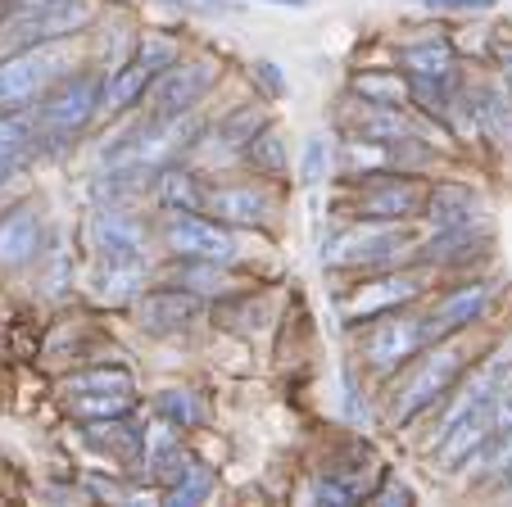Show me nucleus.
Instances as JSON below:
<instances>
[{
  "label": "nucleus",
  "mask_w": 512,
  "mask_h": 507,
  "mask_svg": "<svg viewBox=\"0 0 512 507\" xmlns=\"http://www.w3.org/2000/svg\"><path fill=\"white\" fill-rule=\"evenodd\" d=\"M512 363L508 358H490L481 372L467 381L463 399L445 412V426H440V444H435V458L440 462H472V453L490 440L494 431V399L508 385Z\"/></svg>",
  "instance_id": "nucleus-1"
},
{
  "label": "nucleus",
  "mask_w": 512,
  "mask_h": 507,
  "mask_svg": "<svg viewBox=\"0 0 512 507\" xmlns=\"http://www.w3.org/2000/svg\"><path fill=\"white\" fill-rule=\"evenodd\" d=\"M463 345H435L408 367L390 390V421H413L417 412H426L435 399H445L454 390V381L463 376Z\"/></svg>",
  "instance_id": "nucleus-2"
},
{
  "label": "nucleus",
  "mask_w": 512,
  "mask_h": 507,
  "mask_svg": "<svg viewBox=\"0 0 512 507\" xmlns=\"http://www.w3.org/2000/svg\"><path fill=\"white\" fill-rule=\"evenodd\" d=\"M91 19H96L91 0H19L5 19V37L19 46H41V41L73 37Z\"/></svg>",
  "instance_id": "nucleus-3"
},
{
  "label": "nucleus",
  "mask_w": 512,
  "mask_h": 507,
  "mask_svg": "<svg viewBox=\"0 0 512 507\" xmlns=\"http://www.w3.org/2000/svg\"><path fill=\"white\" fill-rule=\"evenodd\" d=\"M213 82H218V64L213 59H186V64L177 59L145 91V118H159V123L186 118L213 91Z\"/></svg>",
  "instance_id": "nucleus-4"
},
{
  "label": "nucleus",
  "mask_w": 512,
  "mask_h": 507,
  "mask_svg": "<svg viewBox=\"0 0 512 507\" xmlns=\"http://www.w3.org/2000/svg\"><path fill=\"white\" fill-rule=\"evenodd\" d=\"M68 64H73V59H68L64 46H50V41H41V46H19L10 59H0V109H14V105H23V100L50 91L59 77H64Z\"/></svg>",
  "instance_id": "nucleus-5"
},
{
  "label": "nucleus",
  "mask_w": 512,
  "mask_h": 507,
  "mask_svg": "<svg viewBox=\"0 0 512 507\" xmlns=\"http://www.w3.org/2000/svg\"><path fill=\"white\" fill-rule=\"evenodd\" d=\"M96 109H100V77H91V73L59 77L37 105L41 141H68V136H78L82 127L91 123Z\"/></svg>",
  "instance_id": "nucleus-6"
},
{
  "label": "nucleus",
  "mask_w": 512,
  "mask_h": 507,
  "mask_svg": "<svg viewBox=\"0 0 512 507\" xmlns=\"http://www.w3.org/2000/svg\"><path fill=\"white\" fill-rule=\"evenodd\" d=\"M431 322L426 317H413V313H381V317H368V331H363V340H358V349H363V358H368V367H377V372H390V367L408 363V358H417L426 345H431Z\"/></svg>",
  "instance_id": "nucleus-7"
},
{
  "label": "nucleus",
  "mask_w": 512,
  "mask_h": 507,
  "mask_svg": "<svg viewBox=\"0 0 512 507\" xmlns=\"http://www.w3.org/2000/svg\"><path fill=\"white\" fill-rule=\"evenodd\" d=\"M164 240L182 263H227L236 259V240L232 231L223 227L218 218H200V213H177L168 209V222H164Z\"/></svg>",
  "instance_id": "nucleus-8"
},
{
  "label": "nucleus",
  "mask_w": 512,
  "mask_h": 507,
  "mask_svg": "<svg viewBox=\"0 0 512 507\" xmlns=\"http://www.w3.org/2000/svg\"><path fill=\"white\" fill-rule=\"evenodd\" d=\"M87 240L109 268H145V227L123 209H100L87 222Z\"/></svg>",
  "instance_id": "nucleus-9"
},
{
  "label": "nucleus",
  "mask_w": 512,
  "mask_h": 507,
  "mask_svg": "<svg viewBox=\"0 0 512 507\" xmlns=\"http://www.w3.org/2000/svg\"><path fill=\"white\" fill-rule=\"evenodd\" d=\"M395 249H399V222H358V227H345L340 236H331L322 259L331 268H363V263L390 259Z\"/></svg>",
  "instance_id": "nucleus-10"
},
{
  "label": "nucleus",
  "mask_w": 512,
  "mask_h": 507,
  "mask_svg": "<svg viewBox=\"0 0 512 507\" xmlns=\"http://www.w3.org/2000/svg\"><path fill=\"white\" fill-rule=\"evenodd\" d=\"M426 204V186L413 177H381L358 191V218L363 222H408Z\"/></svg>",
  "instance_id": "nucleus-11"
},
{
  "label": "nucleus",
  "mask_w": 512,
  "mask_h": 507,
  "mask_svg": "<svg viewBox=\"0 0 512 507\" xmlns=\"http://www.w3.org/2000/svg\"><path fill=\"white\" fill-rule=\"evenodd\" d=\"M377 476H381V471H377V458H372L363 444H349L345 453H336V458L322 467L318 498H322V503H354V498L368 494Z\"/></svg>",
  "instance_id": "nucleus-12"
},
{
  "label": "nucleus",
  "mask_w": 512,
  "mask_h": 507,
  "mask_svg": "<svg viewBox=\"0 0 512 507\" xmlns=\"http://www.w3.org/2000/svg\"><path fill=\"white\" fill-rule=\"evenodd\" d=\"M136 313H141V326L150 335H177V331H191L204 317V299L195 295V290L168 286V290H150V295L136 304Z\"/></svg>",
  "instance_id": "nucleus-13"
},
{
  "label": "nucleus",
  "mask_w": 512,
  "mask_h": 507,
  "mask_svg": "<svg viewBox=\"0 0 512 507\" xmlns=\"http://www.w3.org/2000/svg\"><path fill=\"white\" fill-rule=\"evenodd\" d=\"M204 213L223 222V227H268L272 222V195L263 186H213L204 191Z\"/></svg>",
  "instance_id": "nucleus-14"
},
{
  "label": "nucleus",
  "mask_w": 512,
  "mask_h": 507,
  "mask_svg": "<svg viewBox=\"0 0 512 507\" xmlns=\"http://www.w3.org/2000/svg\"><path fill=\"white\" fill-rule=\"evenodd\" d=\"M41 254V209L37 204H19L0 218V277L28 268Z\"/></svg>",
  "instance_id": "nucleus-15"
},
{
  "label": "nucleus",
  "mask_w": 512,
  "mask_h": 507,
  "mask_svg": "<svg viewBox=\"0 0 512 507\" xmlns=\"http://www.w3.org/2000/svg\"><path fill=\"white\" fill-rule=\"evenodd\" d=\"M422 290V277L404 272V277H381V281H368V286H358L354 295L345 299V317L349 322H368V317H381V313H395L399 304Z\"/></svg>",
  "instance_id": "nucleus-16"
},
{
  "label": "nucleus",
  "mask_w": 512,
  "mask_h": 507,
  "mask_svg": "<svg viewBox=\"0 0 512 507\" xmlns=\"http://www.w3.org/2000/svg\"><path fill=\"white\" fill-rule=\"evenodd\" d=\"M485 304H490V286H485V281H467V286H458V290H449V295H440L435 313L426 317V322H431V335L440 340V335H458L463 326L481 322Z\"/></svg>",
  "instance_id": "nucleus-17"
},
{
  "label": "nucleus",
  "mask_w": 512,
  "mask_h": 507,
  "mask_svg": "<svg viewBox=\"0 0 512 507\" xmlns=\"http://www.w3.org/2000/svg\"><path fill=\"white\" fill-rule=\"evenodd\" d=\"M340 123H345V132L354 136V141L363 145H390L404 136V118L395 114V109L386 105H368V100H354V105H345V114H340Z\"/></svg>",
  "instance_id": "nucleus-18"
},
{
  "label": "nucleus",
  "mask_w": 512,
  "mask_h": 507,
  "mask_svg": "<svg viewBox=\"0 0 512 507\" xmlns=\"http://www.w3.org/2000/svg\"><path fill=\"white\" fill-rule=\"evenodd\" d=\"M422 209L435 222V231H467L476 218V195L463 186H435V191H426Z\"/></svg>",
  "instance_id": "nucleus-19"
},
{
  "label": "nucleus",
  "mask_w": 512,
  "mask_h": 507,
  "mask_svg": "<svg viewBox=\"0 0 512 507\" xmlns=\"http://www.w3.org/2000/svg\"><path fill=\"white\" fill-rule=\"evenodd\" d=\"M404 68L408 77H422V82H449L454 73V46L445 37H426L404 46Z\"/></svg>",
  "instance_id": "nucleus-20"
},
{
  "label": "nucleus",
  "mask_w": 512,
  "mask_h": 507,
  "mask_svg": "<svg viewBox=\"0 0 512 507\" xmlns=\"http://www.w3.org/2000/svg\"><path fill=\"white\" fill-rule=\"evenodd\" d=\"M87 435H91V444H96V449L114 453V458H123V462L145 458V431H136L132 421H123V417H105V421H96V426H91Z\"/></svg>",
  "instance_id": "nucleus-21"
},
{
  "label": "nucleus",
  "mask_w": 512,
  "mask_h": 507,
  "mask_svg": "<svg viewBox=\"0 0 512 507\" xmlns=\"http://www.w3.org/2000/svg\"><path fill=\"white\" fill-rule=\"evenodd\" d=\"M150 82H155V73H150L141 59H132V64H123V68H118V73L105 82V87H100V105H109V109L136 105V100L150 91Z\"/></svg>",
  "instance_id": "nucleus-22"
},
{
  "label": "nucleus",
  "mask_w": 512,
  "mask_h": 507,
  "mask_svg": "<svg viewBox=\"0 0 512 507\" xmlns=\"http://www.w3.org/2000/svg\"><path fill=\"white\" fill-rule=\"evenodd\" d=\"M241 154H245V163H250L259 177H281L286 173V141H281L272 127H259V132L241 145Z\"/></svg>",
  "instance_id": "nucleus-23"
},
{
  "label": "nucleus",
  "mask_w": 512,
  "mask_h": 507,
  "mask_svg": "<svg viewBox=\"0 0 512 507\" xmlns=\"http://www.w3.org/2000/svg\"><path fill=\"white\" fill-rule=\"evenodd\" d=\"M476 118L499 145H512V100L503 87H481L476 91Z\"/></svg>",
  "instance_id": "nucleus-24"
},
{
  "label": "nucleus",
  "mask_w": 512,
  "mask_h": 507,
  "mask_svg": "<svg viewBox=\"0 0 512 507\" xmlns=\"http://www.w3.org/2000/svg\"><path fill=\"white\" fill-rule=\"evenodd\" d=\"M354 96L368 100V105H386V109H399L408 100V77L399 73H358L354 77Z\"/></svg>",
  "instance_id": "nucleus-25"
},
{
  "label": "nucleus",
  "mask_w": 512,
  "mask_h": 507,
  "mask_svg": "<svg viewBox=\"0 0 512 507\" xmlns=\"http://www.w3.org/2000/svg\"><path fill=\"white\" fill-rule=\"evenodd\" d=\"M213 489V476L200 467V462H177L173 471H168V489H164V503H200L204 494Z\"/></svg>",
  "instance_id": "nucleus-26"
},
{
  "label": "nucleus",
  "mask_w": 512,
  "mask_h": 507,
  "mask_svg": "<svg viewBox=\"0 0 512 507\" xmlns=\"http://www.w3.org/2000/svg\"><path fill=\"white\" fill-rule=\"evenodd\" d=\"M159 200L177 213H204V186H200V177L164 168V177H159Z\"/></svg>",
  "instance_id": "nucleus-27"
},
{
  "label": "nucleus",
  "mask_w": 512,
  "mask_h": 507,
  "mask_svg": "<svg viewBox=\"0 0 512 507\" xmlns=\"http://www.w3.org/2000/svg\"><path fill=\"white\" fill-rule=\"evenodd\" d=\"M68 394H132V376L123 367H91L64 381Z\"/></svg>",
  "instance_id": "nucleus-28"
},
{
  "label": "nucleus",
  "mask_w": 512,
  "mask_h": 507,
  "mask_svg": "<svg viewBox=\"0 0 512 507\" xmlns=\"http://www.w3.org/2000/svg\"><path fill=\"white\" fill-rule=\"evenodd\" d=\"M159 417H164L173 431H191V426L204 421V408L191 390H164L159 394Z\"/></svg>",
  "instance_id": "nucleus-29"
},
{
  "label": "nucleus",
  "mask_w": 512,
  "mask_h": 507,
  "mask_svg": "<svg viewBox=\"0 0 512 507\" xmlns=\"http://www.w3.org/2000/svg\"><path fill=\"white\" fill-rule=\"evenodd\" d=\"M259 127H263V109L259 105H241V109H232V114L218 123V136H223L227 145H236V150H241V145L250 141Z\"/></svg>",
  "instance_id": "nucleus-30"
},
{
  "label": "nucleus",
  "mask_w": 512,
  "mask_h": 507,
  "mask_svg": "<svg viewBox=\"0 0 512 507\" xmlns=\"http://www.w3.org/2000/svg\"><path fill=\"white\" fill-rule=\"evenodd\" d=\"M68 403L82 412V417H123L132 408V394H68Z\"/></svg>",
  "instance_id": "nucleus-31"
},
{
  "label": "nucleus",
  "mask_w": 512,
  "mask_h": 507,
  "mask_svg": "<svg viewBox=\"0 0 512 507\" xmlns=\"http://www.w3.org/2000/svg\"><path fill=\"white\" fill-rule=\"evenodd\" d=\"M136 281H141V268H100L96 277V295L100 299H127L136 290Z\"/></svg>",
  "instance_id": "nucleus-32"
},
{
  "label": "nucleus",
  "mask_w": 512,
  "mask_h": 507,
  "mask_svg": "<svg viewBox=\"0 0 512 507\" xmlns=\"http://www.w3.org/2000/svg\"><path fill=\"white\" fill-rule=\"evenodd\" d=\"M327 163H331V145H327V136H313V141L304 145V163H300L304 186L322 182V177H327Z\"/></svg>",
  "instance_id": "nucleus-33"
},
{
  "label": "nucleus",
  "mask_w": 512,
  "mask_h": 507,
  "mask_svg": "<svg viewBox=\"0 0 512 507\" xmlns=\"http://www.w3.org/2000/svg\"><path fill=\"white\" fill-rule=\"evenodd\" d=\"M508 435H512V376L499 390V399H494V431L485 444H499V440H508Z\"/></svg>",
  "instance_id": "nucleus-34"
},
{
  "label": "nucleus",
  "mask_w": 512,
  "mask_h": 507,
  "mask_svg": "<svg viewBox=\"0 0 512 507\" xmlns=\"http://www.w3.org/2000/svg\"><path fill=\"white\" fill-rule=\"evenodd\" d=\"M417 5H426L435 14H485L494 0H417Z\"/></svg>",
  "instance_id": "nucleus-35"
},
{
  "label": "nucleus",
  "mask_w": 512,
  "mask_h": 507,
  "mask_svg": "<svg viewBox=\"0 0 512 507\" xmlns=\"http://www.w3.org/2000/svg\"><path fill=\"white\" fill-rule=\"evenodd\" d=\"M368 503H381V507H395V503H413V494H408L399 480H386L381 489H368Z\"/></svg>",
  "instance_id": "nucleus-36"
},
{
  "label": "nucleus",
  "mask_w": 512,
  "mask_h": 507,
  "mask_svg": "<svg viewBox=\"0 0 512 507\" xmlns=\"http://www.w3.org/2000/svg\"><path fill=\"white\" fill-rule=\"evenodd\" d=\"M254 73H259V82L272 91V96H277V91H281V73H277V64H268V59H259V64H254Z\"/></svg>",
  "instance_id": "nucleus-37"
},
{
  "label": "nucleus",
  "mask_w": 512,
  "mask_h": 507,
  "mask_svg": "<svg viewBox=\"0 0 512 507\" xmlns=\"http://www.w3.org/2000/svg\"><path fill=\"white\" fill-rule=\"evenodd\" d=\"M64 290V249H55V259H50V295Z\"/></svg>",
  "instance_id": "nucleus-38"
},
{
  "label": "nucleus",
  "mask_w": 512,
  "mask_h": 507,
  "mask_svg": "<svg viewBox=\"0 0 512 507\" xmlns=\"http://www.w3.org/2000/svg\"><path fill=\"white\" fill-rule=\"evenodd\" d=\"M259 5H281V10H309V0H259Z\"/></svg>",
  "instance_id": "nucleus-39"
},
{
  "label": "nucleus",
  "mask_w": 512,
  "mask_h": 507,
  "mask_svg": "<svg viewBox=\"0 0 512 507\" xmlns=\"http://www.w3.org/2000/svg\"><path fill=\"white\" fill-rule=\"evenodd\" d=\"M14 168H19V159H10V154H0V182H10Z\"/></svg>",
  "instance_id": "nucleus-40"
},
{
  "label": "nucleus",
  "mask_w": 512,
  "mask_h": 507,
  "mask_svg": "<svg viewBox=\"0 0 512 507\" xmlns=\"http://www.w3.org/2000/svg\"><path fill=\"white\" fill-rule=\"evenodd\" d=\"M503 73H508V87H512V50H508V59H503Z\"/></svg>",
  "instance_id": "nucleus-41"
},
{
  "label": "nucleus",
  "mask_w": 512,
  "mask_h": 507,
  "mask_svg": "<svg viewBox=\"0 0 512 507\" xmlns=\"http://www.w3.org/2000/svg\"><path fill=\"white\" fill-rule=\"evenodd\" d=\"M5 5H10V10H14V5H19V0H5Z\"/></svg>",
  "instance_id": "nucleus-42"
}]
</instances>
